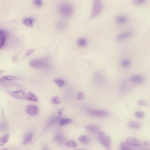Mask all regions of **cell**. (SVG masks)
Segmentation results:
<instances>
[{"instance_id":"6da1fadb","label":"cell","mask_w":150,"mask_h":150,"mask_svg":"<svg viewBox=\"0 0 150 150\" xmlns=\"http://www.w3.org/2000/svg\"><path fill=\"white\" fill-rule=\"evenodd\" d=\"M59 11L62 17L67 19L72 16L74 12V8L70 4L64 2L59 5Z\"/></svg>"},{"instance_id":"7a4b0ae2","label":"cell","mask_w":150,"mask_h":150,"mask_svg":"<svg viewBox=\"0 0 150 150\" xmlns=\"http://www.w3.org/2000/svg\"><path fill=\"white\" fill-rule=\"evenodd\" d=\"M102 0H92L91 18H95L100 14L103 9Z\"/></svg>"},{"instance_id":"3957f363","label":"cell","mask_w":150,"mask_h":150,"mask_svg":"<svg viewBox=\"0 0 150 150\" xmlns=\"http://www.w3.org/2000/svg\"><path fill=\"white\" fill-rule=\"evenodd\" d=\"M48 64V60L46 58L35 59L32 60L29 65L30 66L35 68L45 67Z\"/></svg>"},{"instance_id":"277c9868","label":"cell","mask_w":150,"mask_h":150,"mask_svg":"<svg viewBox=\"0 0 150 150\" xmlns=\"http://www.w3.org/2000/svg\"><path fill=\"white\" fill-rule=\"evenodd\" d=\"M98 139L100 144L107 150L111 148V141L110 137L105 135L103 132H98Z\"/></svg>"},{"instance_id":"5b68a950","label":"cell","mask_w":150,"mask_h":150,"mask_svg":"<svg viewBox=\"0 0 150 150\" xmlns=\"http://www.w3.org/2000/svg\"><path fill=\"white\" fill-rule=\"evenodd\" d=\"M133 34V32L132 31H129L121 33L118 34L115 37V40L118 42H122L130 38Z\"/></svg>"},{"instance_id":"8992f818","label":"cell","mask_w":150,"mask_h":150,"mask_svg":"<svg viewBox=\"0 0 150 150\" xmlns=\"http://www.w3.org/2000/svg\"><path fill=\"white\" fill-rule=\"evenodd\" d=\"M87 113L91 116L96 117H103L107 116L108 115L107 111L102 110L88 109L87 110Z\"/></svg>"},{"instance_id":"52a82bcc","label":"cell","mask_w":150,"mask_h":150,"mask_svg":"<svg viewBox=\"0 0 150 150\" xmlns=\"http://www.w3.org/2000/svg\"><path fill=\"white\" fill-rule=\"evenodd\" d=\"M26 112L31 116H35L38 113V109L34 105H29L26 108Z\"/></svg>"},{"instance_id":"ba28073f","label":"cell","mask_w":150,"mask_h":150,"mask_svg":"<svg viewBox=\"0 0 150 150\" xmlns=\"http://www.w3.org/2000/svg\"><path fill=\"white\" fill-rule=\"evenodd\" d=\"M126 142L128 144L134 147H140L141 146V143L140 141L135 138L130 137L126 139Z\"/></svg>"},{"instance_id":"9c48e42d","label":"cell","mask_w":150,"mask_h":150,"mask_svg":"<svg viewBox=\"0 0 150 150\" xmlns=\"http://www.w3.org/2000/svg\"><path fill=\"white\" fill-rule=\"evenodd\" d=\"M130 80L133 83L137 84H141L144 82V77L140 74H135L131 77Z\"/></svg>"},{"instance_id":"30bf717a","label":"cell","mask_w":150,"mask_h":150,"mask_svg":"<svg viewBox=\"0 0 150 150\" xmlns=\"http://www.w3.org/2000/svg\"><path fill=\"white\" fill-rule=\"evenodd\" d=\"M115 21L118 24L123 25L127 23L128 22V18L126 16L120 15L116 17Z\"/></svg>"},{"instance_id":"8fae6325","label":"cell","mask_w":150,"mask_h":150,"mask_svg":"<svg viewBox=\"0 0 150 150\" xmlns=\"http://www.w3.org/2000/svg\"><path fill=\"white\" fill-rule=\"evenodd\" d=\"M26 92L24 90H18L11 92V95L16 98L21 99L24 98L26 96Z\"/></svg>"},{"instance_id":"7c38bea8","label":"cell","mask_w":150,"mask_h":150,"mask_svg":"<svg viewBox=\"0 0 150 150\" xmlns=\"http://www.w3.org/2000/svg\"><path fill=\"white\" fill-rule=\"evenodd\" d=\"M85 128L88 131L93 133L98 132L100 130L98 126L95 125H88L86 126Z\"/></svg>"},{"instance_id":"4fadbf2b","label":"cell","mask_w":150,"mask_h":150,"mask_svg":"<svg viewBox=\"0 0 150 150\" xmlns=\"http://www.w3.org/2000/svg\"><path fill=\"white\" fill-rule=\"evenodd\" d=\"M24 99L25 100H30L31 101L35 102H37L39 101L38 99L37 98V97L31 92H29L26 96L24 97Z\"/></svg>"},{"instance_id":"5bb4252c","label":"cell","mask_w":150,"mask_h":150,"mask_svg":"<svg viewBox=\"0 0 150 150\" xmlns=\"http://www.w3.org/2000/svg\"><path fill=\"white\" fill-rule=\"evenodd\" d=\"M88 44V41L85 37H80L77 40V45L79 47H86Z\"/></svg>"},{"instance_id":"9a60e30c","label":"cell","mask_w":150,"mask_h":150,"mask_svg":"<svg viewBox=\"0 0 150 150\" xmlns=\"http://www.w3.org/2000/svg\"><path fill=\"white\" fill-rule=\"evenodd\" d=\"M142 126L141 123L137 121H131L128 124V127L132 129H139Z\"/></svg>"},{"instance_id":"2e32d148","label":"cell","mask_w":150,"mask_h":150,"mask_svg":"<svg viewBox=\"0 0 150 150\" xmlns=\"http://www.w3.org/2000/svg\"><path fill=\"white\" fill-rule=\"evenodd\" d=\"M65 140L64 137L61 134L57 135L54 138L55 142L59 144H63L65 142Z\"/></svg>"},{"instance_id":"e0dca14e","label":"cell","mask_w":150,"mask_h":150,"mask_svg":"<svg viewBox=\"0 0 150 150\" xmlns=\"http://www.w3.org/2000/svg\"><path fill=\"white\" fill-rule=\"evenodd\" d=\"M60 119V115H59L55 117H52L50 118L48 122V126H51L53 124H55L57 122H58L59 121Z\"/></svg>"},{"instance_id":"ac0fdd59","label":"cell","mask_w":150,"mask_h":150,"mask_svg":"<svg viewBox=\"0 0 150 150\" xmlns=\"http://www.w3.org/2000/svg\"><path fill=\"white\" fill-rule=\"evenodd\" d=\"M131 63V60L128 59H124L120 63L121 66L123 68H127L130 66Z\"/></svg>"},{"instance_id":"d6986e66","label":"cell","mask_w":150,"mask_h":150,"mask_svg":"<svg viewBox=\"0 0 150 150\" xmlns=\"http://www.w3.org/2000/svg\"><path fill=\"white\" fill-rule=\"evenodd\" d=\"M33 136V135L31 133H29L26 134L24 137V140L23 141V144L26 145L30 143L32 139Z\"/></svg>"},{"instance_id":"ffe728a7","label":"cell","mask_w":150,"mask_h":150,"mask_svg":"<svg viewBox=\"0 0 150 150\" xmlns=\"http://www.w3.org/2000/svg\"><path fill=\"white\" fill-rule=\"evenodd\" d=\"M78 140L80 142L84 144H86L89 143V139L86 135H80L78 138Z\"/></svg>"},{"instance_id":"44dd1931","label":"cell","mask_w":150,"mask_h":150,"mask_svg":"<svg viewBox=\"0 0 150 150\" xmlns=\"http://www.w3.org/2000/svg\"><path fill=\"white\" fill-rule=\"evenodd\" d=\"M95 80L99 84H101L104 81V78L100 73H97L95 75Z\"/></svg>"},{"instance_id":"7402d4cb","label":"cell","mask_w":150,"mask_h":150,"mask_svg":"<svg viewBox=\"0 0 150 150\" xmlns=\"http://www.w3.org/2000/svg\"><path fill=\"white\" fill-rule=\"evenodd\" d=\"M67 24L64 21H60L58 22V28L60 30H63L66 28Z\"/></svg>"},{"instance_id":"603a6c76","label":"cell","mask_w":150,"mask_h":150,"mask_svg":"<svg viewBox=\"0 0 150 150\" xmlns=\"http://www.w3.org/2000/svg\"><path fill=\"white\" fill-rule=\"evenodd\" d=\"M66 146L70 147H75L77 146V144L76 142L74 140H69L67 141L66 143Z\"/></svg>"},{"instance_id":"cb8c5ba5","label":"cell","mask_w":150,"mask_h":150,"mask_svg":"<svg viewBox=\"0 0 150 150\" xmlns=\"http://www.w3.org/2000/svg\"><path fill=\"white\" fill-rule=\"evenodd\" d=\"M10 138V134H6L3 135L0 139V141L3 143V144H5V143H6L7 142H8V140Z\"/></svg>"},{"instance_id":"d4e9b609","label":"cell","mask_w":150,"mask_h":150,"mask_svg":"<svg viewBox=\"0 0 150 150\" xmlns=\"http://www.w3.org/2000/svg\"><path fill=\"white\" fill-rule=\"evenodd\" d=\"M23 24L28 27H32L33 26V20L31 19H26L23 22Z\"/></svg>"},{"instance_id":"484cf974","label":"cell","mask_w":150,"mask_h":150,"mask_svg":"<svg viewBox=\"0 0 150 150\" xmlns=\"http://www.w3.org/2000/svg\"><path fill=\"white\" fill-rule=\"evenodd\" d=\"M147 1V0H133V3L135 5L140 6L144 4Z\"/></svg>"},{"instance_id":"4316f807","label":"cell","mask_w":150,"mask_h":150,"mask_svg":"<svg viewBox=\"0 0 150 150\" xmlns=\"http://www.w3.org/2000/svg\"><path fill=\"white\" fill-rule=\"evenodd\" d=\"M72 120L70 118H63L60 120V124L61 125L67 124L71 122Z\"/></svg>"},{"instance_id":"83f0119b","label":"cell","mask_w":150,"mask_h":150,"mask_svg":"<svg viewBox=\"0 0 150 150\" xmlns=\"http://www.w3.org/2000/svg\"><path fill=\"white\" fill-rule=\"evenodd\" d=\"M127 84L126 81H122L121 82L120 86V91L122 92H125L126 91L127 88Z\"/></svg>"},{"instance_id":"f1b7e54d","label":"cell","mask_w":150,"mask_h":150,"mask_svg":"<svg viewBox=\"0 0 150 150\" xmlns=\"http://www.w3.org/2000/svg\"><path fill=\"white\" fill-rule=\"evenodd\" d=\"M54 81L60 87H62L64 85V81L62 79H54Z\"/></svg>"},{"instance_id":"f546056e","label":"cell","mask_w":150,"mask_h":150,"mask_svg":"<svg viewBox=\"0 0 150 150\" xmlns=\"http://www.w3.org/2000/svg\"><path fill=\"white\" fill-rule=\"evenodd\" d=\"M51 101H52V103L55 105H58L61 103V101H60V98L57 97H53V98L52 99Z\"/></svg>"},{"instance_id":"4dcf8cb0","label":"cell","mask_w":150,"mask_h":150,"mask_svg":"<svg viewBox=\"0 0 150 150\" xmlns=\"http://www.w3.org/2000/svg\"><path fill=\"white\" fill-rule=\"evenodd\" d=\"M120 147L121 150H129L130 148L129 147L125 142H121L120 144Z\"/></svg>"},{"instance_id":"1f68e13d","label":"cell","mask_w":150,"mask_h":150,"mask_svg":"<svg viewBox=\"0 0 150 150\" xmlns=\"http://www.w3.org/2000/svg\"><path fill=\"white\" fill-rule=\"evenodd\" d=\"M85 97V94L82 92H80L77 94L76 98L78 100H83Z\"/></svg>"},{"instance_id":"d6a6232c","label":"cell","mask_w":150,"mask_h":150,"mask_svg":"<svg viewBox=\"0 0 150 150\" xmlns=\"http://www.w3.org/2000/svg\"><path fill=\"white\" fill-rule=\"evenodd\" d=\"M135 117L139 118H142L144 116V113L142 111H138L136 112L134 114Z\"/></svg>"},{"instance_id":"836d02e7","label":"cell","mask_w":150,"mask_h":150,"mask_svg":"<svg viewBox=\"0 0 150 150\" xmlns=\"http://www.w3.org/2000/svg\"><path fill=\"white\" fill-rule=\"evenodd\" d=\"M4 80L12 81L16 78V77L13 76H7L2 77Z\"/></svg>"},{"instance_id":"e575fe53","label":"cell","mask_w":150,"mask_h":150,"mask_svg":"<svg viewBox=\"0 0 150 150\" xmlns=\"http://www.w3.org/2000/svg\"><path fill=\"white\" fill-rule=\"evenodd\" d=\"M137 104L139 105L143 106H147L148 105V103L145 100H140L137 102Z\"/></svg>"},{"instance_id":"d590c367","label":"cell","mask_w":150,"mask_h":150,"mask_svg":"<svg viewBox=\"0 0 150 150\" xmlns=\"http://www.w3.org/2000/svg\"><path fill=\"white\" fill-rule=\"evenodd\" d=\"M7 36V32L3 30H0V37H5Z\"/></svg>"},{"instance_id":"8d00e7d4","label":"cell","mask_w":150,"mask_h":150,"mask_svg":"<svg viewBox=\"0 0 150 150\" xmlns=\"http://www.w3.org/2000/svg\"><path fill=\"white\" fill-rule=\"evenodd\" d=\"M34 3L37 6H41L42 5V0H34Z\"/></svg>"},{"instance_id":"74e56055","label":"cell","mask_w":150,"mask_h":150,"mask_svg":"<svg viewBox=\"0 0 150 150\" xmlns=\"http://www.w3.org/2000/svg\"><path fill=\"white\" fill-rule=\"evenodd\" d=\"M5 41V37H2L0 39V49L2 48L3 47Z\"/></svg>"},{"instance_id":"f35d334b","label":"cell","mask_w":150,"mask_h":150,"mask_svg":"<svg viewBox=\"0 0 150 150\" xmlns=\"http://www.w3.org/2000/svg\"><path fill=\"white\" fill-rule=\"evenodd\" d=\"M6 129V125L4 123H0V130H5Z\"/></svg>"},{"instance_id":"ab89813d","label":"cell","mask_w":150,"mask_h":150,"mask_svg":"<svg viewBox=\"0 0 150 150\" xmlns=\"http://www.w3.org/2000/svg\"><path fill=\"white\" fill-rule=\"evenodd\" d=\"M34 52V49H30V50H28L26 52V53H25V55H26V56H30L31 54H32Z\"/></svg>"},{"instance_id":"60d3db41","label":"cell","mask_w":150,"mask_h":150,"mask_svg":"<svg viewBox=\"0 0 150 150\" xmlns=\"http://www.w3.org/2000/svg\"><path fill=\"white\" fill-rule=\"evenodd\" d=\"M17 58L16 56L13 57V58H12V61L13 62H16L17 61Z\"/></svg>"},{"instance_id":"b9f144b4","label":"cell","mask_w":150,"mask_h":150,"mask_svg":"<svg viewBox=\"0 0 150 150\" xmlns=\"http://www.w3.org/2000/svg\"><path fill=\"white\" fill-rule=\"evenodd\" d=\"M144 145L146 146H149V145H150V143L149 141H146V142H144Z\"/></svg>"},{"instance_id":"7bdbcfd3","label":"cell","mask_w":150,"mask_h":150,"mask_svg":"<svg viewBox=\"0 0 150 150\" xmlns=\"http://www.w3.org/2000/svg\"><path fill=\"white\" fill-rule=\"evenodd\" d=\"M3 81H4V80L2 77V78H0V83L2 82Z\"/></svg>"},{"instance_id":"ee69618b","label":"cell","mask_w":150,"mask_h":150,"mask_svg":"<svg viewBox=\"0 0 150 150\" xmlns=\"http://www.w3.org/2000/svg\"><path fill=\"white\" fill-rule=\"evenodd\" d=\"M5 144H3V143H2L1 141H0V146H3Z\"/></svg>"},{"instance_id":"f6af8a7d","label":"cell","mask_w":150,"mask_h":150,"mask_svg":"<svg viewBox=\"0 0 150 150\" xmlns=\"http://www.w3.org/2000/svg\"><path fill=\"white\" fill-rule=\"evenodd\" d=\"M3 72V71H0V75Z\"/></svg>"}]
</instances>
